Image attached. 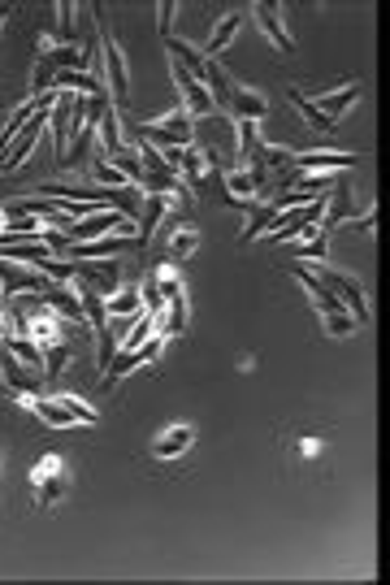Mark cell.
<instances>
[{
	"label": "cell",
	"instance_id": "obj_16",
	"mask_svg": "<svg viewBox=\"0 0 390 585\" xmlns=\"http://www.w3.org/2000/svg\"><path fill=\"white\" fill-rule=\"evenodd\" d=\"M165 48H169V57H174V61H182V65H187V70H191V74H195V78H200V83L208 87V78H213L217 61H208V57H204V48L187 44V39H174V35L165 39Z\"/></svg>",
	"mask_w": 390,
	"mask_h": 585
},
{
	"label": "cell",
	"instance_id": "obj_5",
	"mask_svg": "<svg viewBox=\"0 0 390 585\" xmlns=\"http://www.w3.org/2000/svg\"><path fill=\"white\" fill-rule=\"evenodd\" d=\"M135 221L117 208H100V213H87L83 221H70L61 234H65V247L74 243H91V239H109V234H122V239H135Z\"/></svg>",
	"mask_w": 390,
	"mask_h": 585
},
{
	"label": "cell",
	"instance_id": "obj_14",
	"mask_svg": "<svg viewBox=\"0 0 390 585\" xmlns=\"http://www.w3.org/2000/svg\"><path fill=\"white\" fill-rule=\"evenodd\" d=\"M221 109H226L234 122H260V117L269 113V100L260 96L256 87H247V83H239V78H234V87H230V96H226V104H221Z\"/></svg>",
	"mask_w": 390,
	"mask_h": 585
},
{
	"label": "cell",
	"instance_id": "obj_31",
	"mask_svg": "<svg viewBox=\"0 0 390 585\" xmlns=\"http://www.w3.org/2000/svg\"><path fill=\"white\" fill-rule=\"evenodd\" d=\"M9 18H13V5H0V26H5Z\"/></svg>",
	"mask_w": 390,
	"mask_h": 585
},
{
	"label": "cell",
	"instance_id": "obj_6",
	"mask_svg": "<svg viewBox=\"0 0 390 585\" xmlns=\"http://www.w3.org/2000/svg\"><path fill=\"white\" fill-rule=\"evenodd\" d=\"M65 490H70V468H65L61 455H39L35 468H31V499L35 507H57L65 499Z\"/></svg>",
	"mask_w": 390,
	"mask_h": 585
},
{
	"label": "cell",
	"instance_id": "obj_11",
	"mask_svg": "<svg viewBox=\"0 0 390 585\" xmlns=\"http://www.w3.org/2000/svg\"><path fill=\"white\" fill-rule=\"evenodd\" d=\"M169 74H174V87L182 91V109H187L191 117H213L217 113V104H213V96H208V87L187 70V65L169 57Z\"/></svg>",
	"mask_w": 390,
	"mask_h": 585
},
{
	"label": "cell",
	"instance_id": "obj_4",
	"mask_svg": "<svg viewBox=\"0 0 390 585\" xmlns=\"http://www.w3.org/2000/svg\"><path fill=\"white\" fill-rule=\"evenodd\" d=\"M152 282H156V295H161V334H182L187 330V321H191V304H187V286H182L178 278V269L174 265H161V269H152Z\"/></svg>",
	"mask_w": 390,
	"mask_h": 585
},
{
	"label": "cell",
	"instance_id": "obj_17",
	"mask_svg": "<svg viewBox=\"0 0 390 585\" xmlns=\"http://www.w3.org/2000/svg\"><path fill=\"white\" fill-rule=\"evenodd\" d=\"M0 373H5V386H9L18 399H22V395H44V390H39V386H44V373H31L26 364L13 360L9 351L0 356Z\"/></svg>",
	"mask_w": 390,
	"mask_h": 585
},
{
	"label": "cell",
	"instance_id": "obj_19",
	"mask_svg": "<svg viewBox=\"0 0 390 585\" xmlns=\"http://www.w3.org/2000/svg\"><path fill=\"white\" fill-rule=\"evenodd\" d=\"M135 239H122V234H109V239H91V243H74L65 247L70 252V260H117V252L122 247H130Z\"/></svg>",
	"mask_w": 390,
	"mask_h": 585
},
{
	"label": "cell",
	"instance_id": "obj_18",
	"mask_svg": "<svg viewBox=\"0 0 390 585\" xmlns=\"http://www.w3.org/2000/svg\"><path fill=\"white\" fill-rule=\"evenodd\" d=\"M191 442H195V429H191V425H169L165 434L152 442V460H161V464L178 460V455L191 451Z\"/></svg>",
	"mask_w": 390,
	"mask_h": 585
},
{
	"label": "cell",
	"instance_id": "obj_15",
	"mask_svg": "<svg viewBox=\"0 0 390 585\" xmlns=\"http://www.w3.org/2000/svg\"><path fill=\"white\" fill-rule=\"evenodd\" d=\"M312 109H317L321 117H325V122H343V117H347V109H351V104H356L360 100V87L356 83H347V87H334V91H312Z\"/></svg>",
	"mask_w": 390,
	"mask_h": 585
},
{
	"label": "cell",
	"instance_id": "obj_27",
	"mask_svg": "<svg viewBox=\"0 0 390 585\" xmlns=\"http://www.w3.org/2000/svg\"><path fill=\"white\" fill-rule=\"evenodd\" d=\"M291 104H295L299 117H304V122H308L312 130H321V135H330V130H334V122H325V117H321L317 109H312V100L304 96V91H291Z\"/></svg>",
	"mask_w": 390,
	"mask_h": 585
},
{
	"label": "cell",
	"instance_id": "obj_13",
	"mask_svg": "<svg viewBox=\"0 0 390 585\" xmlns=\"http://www.w3.org/2000/svg\"><path fill=\"white\" fill-rule=\"evenodd\" d=\"M247 13H252V22L260 26V35H265L273 48H278V52H295V39H291V31H286L282 5H265V0H260V5H252Z\"/></svg>",
	"mask_w": 390,
	"mask_h": 585
},
{
	"label": "cell",
	"instance_id": "obj_29",
	"mask_svg": "<svg viewBox=\"0 0 390 585\" xmlns=\"http://www.w3.org/2000/svg\"><path fill=\"white\" fill-rule=\"evenodd\" d=\"M373 221H377V208H369V213H364V217H347V230L369 234V230H373Z\"/></svg>",
	"mask_w": 390,
	"mask_h": 585
},
{
	"label": "cell",
	"instance_id": "obj_2",
	"mask_svg": "<svg viewBox=\"0 0 390 585\" xmlns=\"http://www.w3.org/2000/svg\"><path fill=\"white\" fill-rule=\"evenodd\" d=\"M291 278L304 286L308 291V299H312V308H317V317H321V325H325V334H334V338H351L356 334V321H351V312L338 304V299L325 291V286L312 278V269L308 265H291Z\"/></svg>",
	"mask_w": 390,
	"mask_h": 585
},
{
	"label": "cell",
	"instance_id": "obj_9",
	"mask_svg": "<svg viewBox=\"0 0 390 585\" xmlns=\"http://www.w3.org/2000/svg\"><path fill=\"white\" fill-rule=\"evenodd\" d=\"M178 208H182V187H174V191H148V195H143L135 243H139V247H148V243H152V234L161 230L165 221L178 213Z\"/></svg>",
	"mask_w": 390,
	"mask_h": 585
},
{
	"label": "cell",
	"instance_id": "obj_1",
	"mask_svg": "<svg viewBox=\"0 0 390 585\" xmlns=\"http://www.w3.org/2000/svg\"><path fill=\"white\" fill-rule=\"evenodd\" d=\"M22 408H31L48 429H74V425H100V412L78 395H22Z\"/></svg>",
	"mask_w": 390,
	"mask_h": 585
},
{
	"label": "cell",
	"instance_id": "obj_3",
	"mask_svg": "<svg viewBox=\"0 0 390 585\" xmlns=\"http://www.w3.org/2000/svg\"><path fill=\"white\" fill-rule=\"evenodd\" d=\"M312 278H317L325 291H330L338 304H343L351 312V321L356 325H369V299H364V282L356 278V273H343V269H334V265H325V260H317L312 265Z\"/></svg>",
	"mask_w": 390,
	"mask_h": 585
},
{
	"label": "cell",
	"instance_id": "obj_28",
	"mask_svg": "<svg viewBox=\"0 0 390 585\" xmlns=\"http://www.w3.org/2000/svg\"><path fill=\"white\" fill-rule=\"evenodd\" d=\"M174 18H178V5L161 0V5H156V31H161V39H169V26H174Z\"/></svg>",
	"mask_w": 390,
	"mask_h": 585
},
{
	"label": "cell",
	"instance_id": "obj_7",
	"mask_svg": "<svg viewBox=\"0 0 390 585\" xmlns=\"http://www.w3.org/2000/svg\"><path fill=\"white\" fill-rule=\"evenodd\" d=\"M135 139H148L152 148H191V143H195L191 113L174 109V113L156 117V122H143V126H135Z\"/></svg>",
	"mask_w": 390,
	"mask_h": 585
},
{
	"label": "cell",
	"instance_id": "obj_24",
	"mask_svg": "<svg viewBox=\"0 0 390 585\" xmlns=\"http://www.w3.org/2000/svg\"><path fill=\"white\" fill-rule=\"evenodd\" d=\"M325 252H330V230H325V226H317L308 239H299V247H295V256L299 260H312V265H317V260H325Z\"/></svg>",
	"mask_w": 390,
	"mask_h": 585
},
{
	"label": "cell",
	"instance_id": "obj_26",
	"mask_svg": "<svg viewBox=\"0 0 390 585\" xmlns=\"http://www.w3.org/2000/svg\"><path fill=\"white\" fill-rule=\"evenodd\" d=\"M87 174L96 178L100 187H113V191H117V187H135V182H130V178H126V174H122V169H117V165H109V161H104V156H96V161L87 165Z\"/></svg>",
	"mask_w": 390,
	"mask_h": 585
},
{
	"label": "cell",
	"instance_id": "obj_20",
	"mask_svg": "<svg viewBox=\"0 0 390 585\" xmlns=\"http://www.w3.org/2000/svg\"><path fill=\"white\" fill-rule=\"evenodd\" d=\"M243 31V9H230V13H221L217 26H213V35H208V48H204V57L213 61L217 52H226L234 44V35Z\"/></svg>",
	"mask_w": 390,
	"mask_h": 585
},
{
	"label": "cell",
	"instance_id": "obj_30",
	"mask_svg": "<svg viewBox=\"0 0 390 585\" xmlns=\"http://www.w3.org/2000/svg\"><path fill=\"white\" fill-rule=\"evenodd\" d=\"M295 451L304 455V460H312V455L321 451V442H317V438H299V447H295Z\"/></svg>",
	"mask_w": 390,
	"mask_h": 585
},
{
	"label": "cell",
	"instance_id": "obj_10",
	"mask_svg": "<svg viewBox=\"0 0 390 585\" xmlns=\"http://www.w3.org/2000/svg\"><path fill=\"white\" fill-rule=\"evenodd\" d=\"M161 351H165V334L161 330H152L148 338H143V343L139 347H130V351H117V356L109 360V369H104L100 373V382H104V390H109V386H117V382H122V377L126 373H135L139 369V364H152L156 356H161Z\"/></svg>",
	"mask_w": 390,
	"mask_h": 585
},
{
	"label": "cell",
	"instance_id": "obj_32",
	"mask_svg": "<svg viewBox=\"0 0 390 585\" xmlns=\"http://www.w3.org/2000/svg\"><path fill=\"white\" fill-rule=\"evenodd\" d=\"M5 334H9V325H5V317H0V343H5Z\"/></svg>",
	"mask_w": 390,
	"mask_h": 585
},
{
	"label": "cell",
	"instance_id": "obj_22",
	"mask_svg": "<svg viewBox=\"0 0 390 585\" xmlns=\"http://www.w3.org/2000/svg\"><path fill=\"white\" fill-rule=\"evenodd\" d=\"M78 13H83V5H74V0H61V5H57V31L48 35L52 44L78 48Z\"/></svg>",
	"mask_w": 390,
	"mask_h": 585
},
{
	"label": "cell",
	"instance_id": "obj_12",
	"mask_svg": "<svg viewBox=\"0 0 390 585\" xmlns=\"http://www.w3.org/2000/svg\"><path fill=\"white\" fill-rule=\"evenodd\" d=\"M356 165V152H291V174H343Z\"/></svg>",
	"mask_w": 390,
	"mask_h": 585
},
{
	"label": "cell",
	"instance_id": "obj_25",
	"mask_svg": "<svg viewBox=\"0 0 390 585\" xmlns=\"http://www.w3.org/2000/svg\"><path fill=\"white\" fill-rule=\"evenodd\" d=\"M234 130H239V169H247L260 152V130L256 122H234Z\"/></svg>",
	"mask_w": 390,
	"mask_h": 585
},
{
	"label": "cell",
	"instance_id": "obj_8",
	"mask_svg": "<svg viewBox=\"0 0 390 585\" xmlns=\"http://www.w3.org/2000/svg\"><path fill=\"white\" fill-rule=\"evenodd\" d=\"M100 52L96 57L104 61V91H109V104L113 109H122L126 104V91H130V65H126V52L117 48V39H113V31H104L100 26Z\"/></svg>",
	"mask_w": 390,
	"mask_h": 585
},
{
	"label": "cell",
	"instance_id": "obj_21",
	"mask_svg": "<svg viewBox=\"0 0 390 585\" xmlns=\"http://www.w3.org/2000/svg\"><path fill=\"white\" fill-rule=\"evenodd\" d=\"M104 312H109V317H139V312H143L139 282H122L113 295H104Z\"/></svg>",
	"mask_w": 390,
	"mask_h": 585
},
{
	"label": "cell",
	"instance_id": "obj_23",
	"mask_svg": "<svg viewBox=\"0 0 390 585\" xmlns=\"http://www.w3.org/2000/svg\"><path fill=\"white\" fill-rule=\"evenodd\" d=\"M195 247H200V230L187 226V221H182V226H169V243H165L169 260H187Z\"/></svg>",
	"mask_w": 390,
	"mask_h": 585
}]
</instances>
